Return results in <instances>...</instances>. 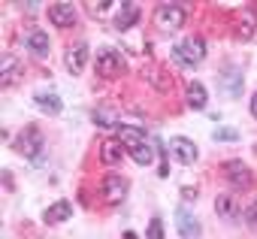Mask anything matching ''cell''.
<instances>
[{"label":"cell","instance_id":"obj_10","mask_svg":"<svg viewBox=\"0 0 257 239\" xmlns=\"http://www.w3.org/2000/svg\"><path fill=\"white\" fill-rule=\"evenodd\" d=\"M22 76H25V70H22L19 58L7 55L4 61H0V85H4V88H13L16 82H22Z\"/></svg>","mask_w":257,"mask_h":239},{"label":"cell","instance_id":"obj_22","mask_svg":"<svg viewBox=\"0 0 257 239\" xmlns=\"http://www.w3.org/2000/svg\"><path fill=\"white\" fill-rule=\"evenodd\" d=\"M215 143H239V131H233V128H218V131H215Z\"/></svg>","mask_w":257,"mask_h":239},{"label":"cell","instance_id":"obj_19","mask_svg":"<svg viewBox=\"0 0 257 239\" xmlns=\"http://www.w3.org/2000/svg\"><path fill=\"white\" fill-rule=\"evenodd\" d=\"M34 100H37V106H40L43 112H49V115H58V112L64 109L61 97H58V94H52V91H40V94H34Z\"/></svg>","mask_w":257,"mask_h":239},{"label":"cell","instance_id":"obj_6","mask_svg":"<svg viewBox=\"0 0 257 239\" xmlns=\"http://www.w3.org/2000/svg\"><path fill=\"white\" fill-rule=\"evenodd\" d=\"M127 188H131V182H127L124 176H106V179H103V185H100V191H103V200H106L109 206L121 203V200L127 197Z\"/></svg>","mask_w":257,"mask_h":239},{"label":"cell","instance_id":"obj_28","mask_svg":"<svg viewBox=\"0 0 257 239\" xmlns=\"http://www.w3.org/2000/svg\"><path fill=\"white\" fill-rule=\"evenodd\" d=\"M124 239H140V236H137L134 230H127V233H124Z\"/></svg>","mask_w":257,"mask_h":239},{"label":"cell","instance_id":"obj_18","mask_svg":"<svg viewBox=\"0 0 257 239\" xmlns=\"http://www.w3.org/2000/svg\"><path fill=\"white\" fill-rule=\"evenodd\" d=\"M70 215H73V206H70L67 200H61V203H55V206H49V209H46L43 221H46V224H64Z\"/></svg>","mask_w":257,"mask_h":239},{"label":"cell","instance_id":"obj_11","mask_svg":"<svg viewBox=\"0 0 257 239\" xmlns=\"http://www.w3.org/2000/svg\"><path fill=\"white\" fill-rule=\"evenodd\" d=\"M64 61H67V70H70L73 76H79V73L85 70V64H88V43H73V46L67 49Z\"/></svg>","mask_w":257,"mask_h":239},{"label":"cell","instance_id":"obj_8","mask_svg":"<svg viewBox=\"0 0 257 239\" xmlns=\"http://www.w3.org/2000/svg\"><path fill=\"white\" fill-rule=\"evenodd\" d=\"M176 227H179L182 239H200V233H203L200 221H197L185 206H179V209H176Z\"/></svg>","mask_w":257,"mask_h":239},{"label":"cell","instance_id":"obj_26","mask_svg":"<svg viewBox=\"0 0 257 239\" xmlns=\"http://www.w3.org/2000/svg\"><path fill=\"white\" fill-rule=\"evenodd\" d=\"M109 10V4H88V13H103Z\"/></svg>","mask_w":257,"mask_h":239},{"label":"cell","instance_id":"obj_17","mask_svg":"<svg viewBox=\"0 0 257 239\" xmlns=\"http://www.w3.org/2000/svg\"><path fill=\"white\" fill-rule=\"evenodd\" d=\"M134 22H140V7L137 4H121L118 16H115V31H127V28H134Z\"/></svg>","mask_w":257,"mask_h":239},{"label":"cell","instance_id":"obj_23","mask_svg":"<svg viewBox=\"0 0 257 239\" xmlns=\"http://www.w3.org/2000/svg\"><path fill=\"white\" fill-rule=\"evenodd\" d=\"M146 239H164V221H161L158 215L149 221V233H146Z\"/></svg>","mask_w":257,"mask_h":239},{"label":"cell","instance_id":"obj_3","mask_svg":"<svg viewBox=\"0 0 257 239\" xmlns=\"http://www.w3.org/2000/svg\"><path fill=\"white\" fill-rule=\"evenodd\" d=\"M155 25L158 31H179L185 25V10L179 4H161L155 10Z\"/></svg>","mask_w":257,"mask_h":239},{"label":"cell","instance_id":"obj_1","mask_svg":"<svg viewBox=\"0 0 257 239\" xmlns=\"http://www.w3.org/2000/svg\"><path fill=\"white\" fill-rule=\"evenodd\" d=\"M43 146H46V140H43V134H40V128H25L19 137H16V152H22L25 158H31L34 161V167H40L43 164Z\"/></svg>","mask_w":257,"mask_h":239},{"label":"cell","instance_id":"obj_16","mask_svg":"<svg viewBox=\"0 0 257 239\" xmlns=\"http://www.w3.org/2000/svg\"><path fill=\"white\" fill-rule=\"evenodd\" d=\"M218 88L227 94V97H239L242 94V70H227L218 76Z\"/></svg>","mask_w":257,"mask_h":239},{"label":"cell","instance_id":"obj_20","mask_svg":"<svg viewBox=\"0 0 257 239\" xmlns=\"http://www.w3.org/2000/svg\"><path fill=\"white\" fill-rule=\"evenodd\" d=\"M206 103H209L206 88H203L200 82H191V85H188V106H194V109H206Z\"/></svg>","mask_w":257,"mask_h":239},{"label":"cell","instance_id":"obj_27","mask_svg":"<svg viewBox=\"0 0 257 239\" xmlns=\"http://www.w3.org/2000/svg\"><path fill=\"white\" fill-rule=\"evenodd\" d=\"M251 115H254V118H257V94H254V97H251Z\"/></svg>","mask_w":257,"mask_h":239},{"label":"cell","instance_id":"obj_25","mask_svg":"<svg viewBox=\"0 0 257 239\" xmlns=\"http://www.w3.org/2000/svg\"><path fill=\"white\" fill-rule=\"evenodd\" d=\"M182 197H185V200H194V197H197V188L185 185V188H182Z\"/></svg>","mask_w":257,"mask_h":239},{"label":"cell","instance_id":"obj_4","mask_svg":"<svg viewBox=\"0 0 257 239\" xmlns=\"http://www.w3.org/2000/svg\"><path fill=\"white\" fill-rule=\"evenodd\" d=\"M124 70H127V64H124L121 52H115V49H103V52L97 55V73H100L103 79H115V76H121Z\"/></svg>","mask_w":257,"mask_h":239},{"label":"cell","instance_id":"obj_29","mask_svg":"<svg viewBox=\"0 0 257 239\" xmlns=\"http://www.w3.org/2000/svg\"><path fill=\"white\" fill-rule=\"evenodd\" d=\"M254 155H257V143H254Z\"/></svg>","mask_w":257,"mask_h":239},{"label":"cell","instance_id":"obj_24","mask_svg":"<svg viewBox=\"0 0 257 239\" xmlns=\"http://www.w3.org/2000/svg\"><path fill=\"white\" fill-rule=\"evenodd\" d=\"M242 215H245V224L257 230V200H254V203H251V206H248V209H245Z\"/></svg>","mask_w":257,"mask_h":239},{"label":"cell","instance_id":"obj_13","mask_svg":"<svg viewBox=\"0 0 257 239\" xmlns=\"http://www.w3.org/2000/svg\"><path fill=\"white\" fill-rule=\"evenodd\" d=\"M215 212H218L221 218H227V221H233L236 215H242V206H239V197H236V191H227V194H221V197L215 200Z\"/></svg>","mask_w":257,"mask_h":239},{"label":"cell","instance_id":"obj_15","mask_svg":"<svg viewBox=\"0 0 257 239\" xmlns=\"http://www.w3.org/2000/svg\"><path fill=\"white\" fill-rule=\"evenodd\" d=\"M115 140L124 143L127 149H137V146L146 143V131L143 128H131V125H118L115 128Z\"/></svg>","mask_w":257,"mask_h":239},{"label":"cell","instance_id":"obj_12","mask_svg":"<svg viewBox=\"0 0 257 239\" xmlns=\"http://www.w3.org/2000/svg\"><path fill=\"white\" fill-rule=\"evenodd\" d=\"M25 46H28V52L34 55V58H49V52H52V43H49V34H43V31H31L28 37H25Z\"/></svg>","mask_w":257,"mask_h":239},{"label":"cell","instance_id":"obj_7","mask_svg":"<svg viewBox=\"0 0 257 239\" xmlns=\"http://www.w3.org/2000/svg\"><path fill=\"white\" fill-rule=\"evenodd\" d=\"M170 152L179 158V164H185V167H191L197 158H200V152H197V146L188 140V137H173L170 140Z\"/></svg>","mask_w":257,"mask_h":239},{"label":"cell","instance_id":"obj_2","mask_svg":"<svg viewBox=\"0 0 257 239\" xmlns=\"http://www.w3.org/2000/svg\"><path fill=\"white\" fill-rule=\"evenodd\" d=\"M173 58L179 64H185V67H197L206 58V43L200 37H188V40H182V43L173 46Z\"/></svg>","mask_w":257,"mask_h":239},{"label":"cell","instance_id":"obj_9","mask_svg":"<svg viewBox=\"0 0 257 239\" xmlns=\"http://www.w3.org/2000/svg\"><path fill=\"white\" fill-rule=\"evenodd\" d=\"M124 155H127V146H124V143H118V140H103V146H100V161H103V167H121Z\"/></svg>","mask_w":257,"mask_h":239},{"label":"cell","instance_id":"obj_5","mask_svg":"<svg viewBox=\"0 0 257 239\" xmlns=\"http://www.w3.org/2000/svg\"><path fill=\"white\" fill-rule=\"evenodd\" d=\"M224 176L230 179V185H233L236 191H248V188L254 185V176H251V170H248L242 161H227V164H224Z\"/></svg>","mask_w":257,"mask_h":239},{"label":"cell","instance_id":"obj_21","mask_svg":"<svg viewBox=\"0 0 257 239\" xmlns=\"http://www.w3.org/2000/svg\"><path fill=\"white\" fill-rule=\"evenodd\" d=\"M131 155H134V161H137L140 167H149V164L155 161V149H152V143H143V146L131 149Z\"/></svg>","mask_w":257,"mask_h":239},{"label":"cell","instance_id":"obj_14","mask_svg":"<svg viewBox=\"0 0 257 239\" xmlns=\"http://www.w3.org/2000/svg\"><path fill=\"white\" fill-rule=\"evenodd\" d=\"M49 19L58 28H73L76 25V7L73 4H52L49 7Z\"/></svg>","mask_w":257,"mask_h":239}]
</instances>
